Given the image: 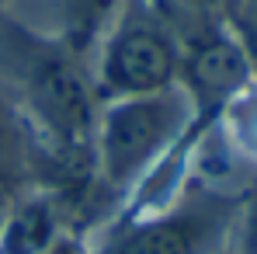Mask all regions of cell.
<instances>
[{"mask_svg": "<svg viewBox=\"0 0 257 254\" xmlns=\"http://www.w3.org/2000/svg\"><path fill=\"white\" fill-rule=\"evenodd\" d=\"M191 126L195 108L177 84L104 101L94 136V157L108 192L125 202L128 192L188 136Z\"/></svg>", "mask_w": 257, "mask_h": 254, "instance_id": "7a4b0ae2", "label": "cell"}, {"mask_svg": "<svg viewBox=\"0 0 257 254\" xmlns=\"http://www.w3.org/2000/svg\"><path fill=\"white\" fill-rule=\"evenodd\" d=\"M45 174V146L14 94L0 84V185L14 192L39 188Z\"/></svg>", "mask_w": 257, "mask_h": 254, "instance_id": "277c9868", "label": "cell"}, {"mask_svg": "<svg viewBox=\"0 0 257 254\" xmlns=\"http://www.w3.org/2000/svg\"><path fill=\"white\" fill-rule=\"evenodd\" d=\"M45 254H94V251H90V244L80 240V237H59Z\"/></svg>", "mask_w": 257, "mask_h": 254, "instance_id": "30bf717a", "label": "cell"}, {"mask_svg": "<svg viewBox=\"0 0 257 254\" xmlns=\"http://www.w3.org/2000/svg\"><path fill=\"white\" fill-rule=\"evenodd\" d=\"M240 188L243 181L195 164L191 178L167 206L118 212L87 244L94 254H219L233 237Z\"/></svg>", "mask_w": 257, "mask_h": 254, "instance_id": "6da1fadb", "label": "cell"}, {"mask_svg": "<svg viewBox=\"0 0 257 254\" xmlns=\"http://www.w3.org/2000/svg\"><path fill=\"white\" fill-rule=\"evenodd\" d=\"M215 129H219L222 143L243 164L257 167V70L250 73V80L226 101Z\"/></svg>", "mask_w": 257, "mask_h": 254, "instance_id": "52a82bcc", "label": "cell"}, {"mask_svg": "<svg viewBox=\"0 0 257 254\" xmlns=\"http://www.w3.org/2000/svg\"><path fill=\"white\" fill-rule=\"evenodd\" d=\"M215 14L229 25L250 66L257 70V0H215Z\"/></svg>", "mask_w": 257, "mask_h": 254, "instance_id": "9c48e42d", "label": "cell"}, {"mask_svg": "<svg viewBox=\"0 0 257 254\" xmlns=\"http://www.w3.org/2000/svg\"><path fill=\"white\" fill-rule=\"evenodd\" d=\"M125 0H59V39L80 49L87 56H94V49L101 42V35L108 32V25L115 21V14L122 11Z\"/></svg>", "mask_w": 257, "mask_h": 254, "instance_id": "8992f818", "label": "cell"}, {"mask_svg": "<svg viewBox=\"0 0 257 254\" xmlns=\"http://www.w3.org/2000/svg\"><path fill=\"white\" fill-rule=\"evenodd\" d=\"M7 4H11V0H0V11H7Z\"/></svg>", "mask_w": 257, "mask_h": 254, "instance_id": "7c38bea8", "label": "cell"}, {"mask_svg": "<svg viewBox=\"0 0 257 254\" xmlns=\"http://www.w3.org/2000/svg\"><path fill=\"white\" fill-rule=\"evenodd\" d=\"M219 254H233V251H229V247H226V251H219Z\"/></svg>", "mask_w": 257, "mask_h": 254, "instance_id": "4fadbf2b", "label": "cell"}, {"mask_svg": "<svg viewBox=\"0 0 257 254\" xmlns=\"http://www.w3.org/2000/svg\"><path fill=\"white\" fill-rule=\"evenodd\" d=\"M63 233L59 212L42 188H28L14 199L0 226V254H45Z\"/></svg>", "mask_w": 257, "mask_h": 254, "instance_id": "5b68a950", "label": "cell"}, {"mask_svg": "<svg viewBox=\"0 0 257 254\" xmlns=\"http://www.w3.org/2000/svg\"><path fill=\"white\" fill-rule=\"evenodd\" d=\"M21 192H14V188H7V185H0V226H4V219H7V212L14 206V199H18Z\"/></svg>", "mask_w": 257, "mask_h": 254, "instance_id": "8fae6325", "label": "cell"}, {"mask_svg": "<svg viewBox=\"0 0 257 254\" xmlns=\"http://www.w3.org/2000/svg\"><path fill=\"white\" fill-rule=\"evenodd\" d=\"M229 251L257 254V167H250V174L243 178V188H240V212L233 223Z\"/></svg>", "mask_w": 257, "mask_h": 254, "instance_id": "ba28073f", "label": "cell"}, {"mask_svg": "<svg viewBox=\"0 0 257 254\" xmlns=\"http://www.w3.org/2000/svg\"><path fill=\"white\" fill-rule=\"evenodd\" d=\"M101 101L177 84V35L164 0H125L90 56Z\"/></svg>", "mask_w": 257, "mask_h": 254, "instance_id": "3957f363", "label": "cell"}]
</instances>
